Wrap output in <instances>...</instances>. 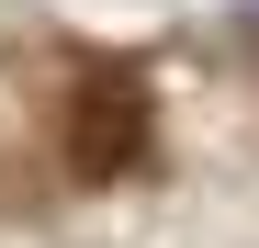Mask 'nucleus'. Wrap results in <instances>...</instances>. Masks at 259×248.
Masks as SVG:
<instances>
[{
    "instance_id": "f257e3e1",
    "label": "nucleus",
    "mask_w": 259,
    "mask_h": 248,
    "mask_svg": "<svg viewBox=\"0 0 259 248\" xmlns=\"http://www.w3.org/2000/svg\"><path fill=\"white\" fill-rule=\"evenodd\" d=\"M68 158H79V181H124L147 158V91H136V68H79V91H68Z\"/></svg>"
}]
</instances>
